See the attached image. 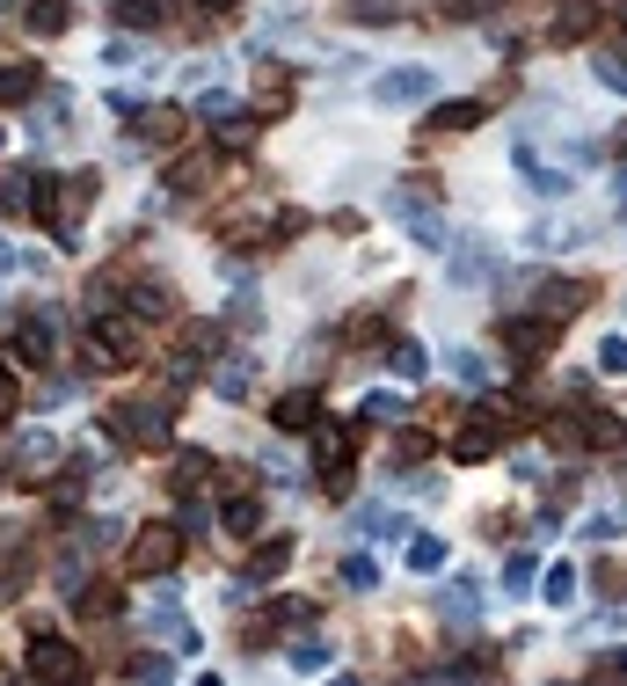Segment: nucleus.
I'll use <instances>...</instances> for the list:
<instances>
[{
	"mask_svg": "<svg viewBox=\"0 0 627 686\" xmlns=\"http://www.w3.org/2000/svg\"><path fill=\"white\" fill-rule=\"evenodd\" d=\"M95 197H103V176H95V168H73V176H37V183H30V219L52 234V242H73V227L95 212Z\"/></svg>",
	"mask_w": 627,
	"mask_h": 686,
	"instance_id": "nucleus-1",
	"label": "nucleus"
},
{
	"mask_svg": "<svg viewBox=\"0 0 627 686\" xmlns=\"http://www.w3.org/2000/svg\"><path fill=\"white\" fill-rule=\"evenodd\" d=\"M73 614H81V621H110V614H117V584H81V592H73Z\"/></svg>",
	"mask_w": 627,
	"mask_h": 686,
	"instance_id": "nucleus-32",
	"label": "nucleus"
},
{
	"mask_svg": "<svg viewBox=\"0 0 627 686\" xmlns=\"http://www.w3.org/2000/svg\"><path fill=\"white\" fill-rule=\"evenodd\" d=\"M8 351H16L22 366H59V321L44 315V307H22V315L8 321Z\"/></svg>",
	"mask_w": 627,
	"mask_h": 686,
	"instance_id": "nucleus-12",
	"label": "nucleus"
},
{
	"mask_svg": "<svg viewBox=\"0 0 627 686\" xmlns=\"http://www.w3.org/2000/svg\"><path fill=\"white\" fill-rule=\"evenodd\" d=\"M314 621V598H256L241 621H234V643L241 651H278L292 628H307Z\"/></svg>",
	"mask_w": 627,
	"mask_h": 686,
	"instance_id": "nucleus-5",
	"label": "nucleus"
},
{
	"mask_svg": "<svg viewBox=\"0 0 627 686\" xmlns=\"http://www.w3.org/2000/svg\"><path fill=\"white\" fill-rule=\"evenodd\" d=\"M358 417H372V423H401V402H394V395H366V402H358Z\"/></svg>",
	"mask_w": 627,
	"mask_h": 686,
	"instance_id": "nucleus-45",
	"label": "nucleus"
},
{
	"mask_svg": "<svg viewBox=\"0 0 627 686\" xmlns=\"http://www.w3.org/2000/svg\"><path fill=\"white\" fill-rule=\"evenodd\" d=\"M511 431H525V417L511 402H474L467 417L453 423V460L460 468H482V460H496L511 446Z\"/></svg>",
	"mask_w": 627,
	"mask_h": 686,
	"instance_id": "nucleus-3",
	"label": "nucleus"
},
{
	"mask_svg": "<svg viewBox=\"0 0 627 686\" xmlns=\"http://www.w3.org/2000/svg\"><path fill=\"white\" fill-rule=\"evenodd\" d=\"M358 439H366V423L358 417H314V431H307V446H314V468L321 475H336V468H350V453H358Z\"/></svg>",
	"mask_w": 627,
	"mask_h": 686,
	"instance_id": "nucleus-14",
	"label": "nucleus"
},
{
	"mask_svg": "<svg viewBox=\"0 0 627 686\" xmlns=\"http://www.w3.org/2000/svg\"><path fill=\"white\" fill-rule=\"evenodd\" d=\"M467 672H474V679H496L504 665H496V651H467L460 665H438V679H467Z\"/></svg>",
	"mask_w": 627,
	"mask_h": 686,
	"instance_id": "nucleus-34",
	"label": "nucleus"
},
{
	"mask_svg": "<svg viewBox=\"0 0 627 686\" xmlns=\"http://www.w3.org/2000/svg\"><path fill=\"white\" fill-rule=\"evenodd\" d=\"M124 672H132V679H168V657H161V651H146V657H132V665H124Z\"/></svg>",
	"mask_w": 627,
	"mask_h": 686,
	"instance_id": "nucleus-46",
	"label": "nucleus"
},
{
	"mask_svg": "<svg viewBox=\"0 0 627 686\" xmlns=\"http://www.w3.org/2000/svg\"><path fill=\"white\" fill-rule=\"evenodd\" d=\"M592 37H598V0H555L547 44H592Z\"/></svg>",
	"mask_w": 627,
	"mask_h": 686,
	"instance_id": "nucleus-21",
	"label": "nucleus"
},
{
	"mask_svg": "<svg viewBox=\"0 0 627 686\" xmlns=\"http://www.w3.org/2000/svg\"><path fill=\"white\" fill-rule=\"evenodd\" d=\"M343 16L350 22H401L409 8H401V0H343Z\"/></svg>",
	"mask_w": 627,
	"mask_h": 686,
	"instance_id": "nucleus-35",
	"label": "nucleus"
},
{
	"mask_svg": "<svg viewBox=\"0 0 627 686\" xmlns=\"http://www.w3.org/2000/svg\"><path fill=\"white\" fill-rule=\"evenodd\" d=\"M212 475H219V468H212V453L183 446V453H175V468H168V496H205Z\"/></svg>",
	"mask_w": 627,
	"mask_h": 686,
	"instance_id": "nucleus-23",
	"label": "nucleus"
},
{
	"mask_svg": "<svg viewBox=\"0 0 627 686\" xmlns=\"http://www.w3.org/2000/svg\"><path fill=\"white\" fill-rule=\"evenodd\" d=\"M285 665H292V672H329V643H292Z\"/></svg>",
	"mask_w": 627,
	"mask_h": 686,
	"instance_id": "nucleus-37",
	"label": "nucleus"
},
{
	"mask_svg": "<svg viewBox=\"0 0 627 686\" xmlns=\"http://www.w3.org/2000/svg\"><path fill=\"white\" fill-rule=\"evenodd\" d=\"M234 168V154L219 140H205V146H183V154L168 161V176H161V191L183 205V197H205V191H219V176Z\"/></svg>",
	"mask_w": 627,
	"mask_h": 686,
	"instance_id": "nucleus-6",
	"label": "nucleus"
},
{
	"mask_svg": "<svg viewBox=\"0 0 627 686\" xmlns=\"http://www.w3.org/2000/svg\"><path fill=\"white\" fill-rule=\"evenodd\" d=\"M212 358H227V329H219V321H205V315H191L183 329H175V372H168V380H175V388H191Z\"/></svg>",
	"mask_w": 627,
	"mask_h": 686,
	"instance_id": "nucleus-9",
	"label": "nucleus"
},
{
	"mask_svg": "<svg viewBox=\"0 0 627 686\" xmlns=\"http://www.w3.org/2000/svg\"><path fill=\"white\" fill-rule=\"evenodd\" d=\"M314 417H321V395H314V388L278 395V409H270V423H278L285 439H307V431H314Z\"/></svg>",
	"mask_w": 627,
	"mask_h": 686,
	"instance_id": "nucleus-24",
	"label": "nucleus"
},
{
	"mask_svg": "<svg viewBox=\"0 0 627 686\" xmlns=\"http://www.w3.org/2000/svg\"><path fill=\"white\" fill-rule=\"evenodd\" d=\"M423 453H431V439H423V431H401V439H394V468H417Z\"/></svg>",
	"mask_w": 627,
	"mask_h": 686,
	"instance_id": "nucleus-42",
	"label": "nucleus"
},
{
	"mask_svg": "<svg viewBox=\"0 0 627 686\" xmlns=\"http://www.w3.org/2000/svg\"><path fill=\"white\" fill-rule=\"evenodd\" d=\"M598 372H627V336H606V344H598Z\"/></svg>",
	"mask_w": 627,
	"mask_h": 686,
	"instance_id": "nucleus-47",
	"label": "nucleus"
},
{
	"mask_svg": "<svg viewBox=\"0 0 627 686\" xmlns=\"http://www.w3.org/2000/svg\"><path fill=\"white\" fill-rule=\"evenodd\" d=\"M584 679H627V651H606V657H592V672Z\"/></svg>",
	"mask_w": 627,
	"mask_h": 686,
	"instance_id": "nucleus-48",
	"label": "nucleus"
},
{
	"mask_svg": "<svg viewBox=\"0 0 627 686\" xmlns=\"http://www.w3.org/2000/svg\"><path fill=\"white\" fill-rule=\"evenodd\" d=\"M110 439L124 446V453H175V380L161 395H132V402L110 409Z\"/></svg>",
	"mask_w": 627,
	"mask_h": 686,
	"instance_id": "nucleus-2",
	"label": "nucleus"
},
{
	"mask_svg": "<svg viewBox=\"0 0 627 686\" xmlns=\"http://www.w3.org/2000/svg\"><path fill=\"white\" fill-rule=\"evenodd\" d=\"M16 417H22V380L0 366V423H16Z\"/></svg>",
	"mask_w": 627,
	"mask_h": 686,
	"instance_id": "nucleus-38",
	"label": "nucleus"
},
{
	"mask_svg": "<svg viewBox=\"0 0 627 686\" xmlns=\"http://www.w3.org/2000/svg\"><path fill=\"white\" fill-rule=\"evenodd\" d=\"M175 563H183V526H168V519H146L132 533V547H124V577H140V584L168 577Z\"/></svg>",
	"mask_w": 627,
	"mask_h": 686,
	"instance_id": "nucleus-8",
	"label": "nucleus"
},
{
	"mask_svg": "<svg viewBox=\"0 0 627 686\" xmlns=\"http://www.w3.org/2000/svg\"><path fill=\"white\" fill-rule=\"evenodd\" d=\"M22 22H30V37H66L73 30V0H30Z\"/></svg>",
	"mask_w": 627,
	"mask_h": 686,
	"instance_id": "nucleus-28",
	"label": "nucleus"
},
{
	"mask_svg": "<svg viewBox=\"0 0 627 686\" xmlns=\"http://www.w3.org/2000/svg\"><path fill=\"white\" fill-rule=\"evenodd\" d=\"M292 533H263L256 547H248V563H241V592H256V584H270V577H285V563H292Z\"/></svg>",
	"mask_w": 627,
	"mask_h": 686,
	"instance_id": "nucleus-19",
	"label": "nucleus"
},
{
	"mask_svg": "<svg viewBox=\"0 0 627 686\" xmlns=\"http://www.w3.org/2000/svg\"><path fill=\"white\" fill-rule=\"evenodd\" d=\"M30 679H88V665H81L73 643H59L52 628H37L30 635Z\"/></svg>",
	"mask_w": 627,
	"mask_h": 686,
	"instance_id": "nucleus-17",
	"label": "nucleus"
},
{
	"mask_svg": "<svg viewBox=\"0 0 627 686\" xmlns=\"http://www.w3.org/2000/svg\"><path fill=\"white\" fill-rule=\"evenodd\" d=\"M620 30H627V8H620Z\"/></svg>",
	"mask_w": 627,
	"mask_h": 686,
	"instance_id": "nucleus-51",
	"label": "nucleus"
},
{
	"mask_svg": "<svg viewBox=\"0 0 627 686\" xmlns=\"http://www.w3.org/2000/svg\"><path fill=\"white\" fill-rule=\"evenodd\" d=\"M423 95H431V73L423 66H401L387 81H372V103H423Z\"/></svg>",
	"mask_w": 627,
	"mask_h": 686,
	"instance_id": "nucleus-26",
	"label": "nucleus"
},
{
	"mask_svg": "<svg viewBox=\"0 0 627 686\" xmlns=\"http://www.w3.org/2000/svg\"><path fill=\"white\" fill-rule=\"evenodd\" d=\"M387 366H394V380H423V372H431V351H423L417 336H394V344H387Z\"/></svg>",
	"mask_w": 627,
	"mask_h": 686,
	"instance_id": "nucleus-29",
	"label": "nucleus"
},
{
	"mask_svg": "<svg viewBox=\"0 0 627 686\" xmlns=\"http://www.w3.org/2000/svg\"><path fill=\"white\" fill-rule=\"evenodd\" d=\"M445 555H453V547L438 541V533H409V577H438Z\"/></svg>",
	"mask_w": 627,
	"mask_h": 686,
	"instance_id": "nucleus-30",
	"label": "nucleus"
},
{
	"mask_svg": "<svg viewBox=\"0 0 627 686\" xmlns=\"http://www.w3.org/2000/svg\"><path fill=\"white\" fill-rule=\"evenodd\" d=\"M124 117V132L140 146H175V140H191V110L183 103H132V110H117Z\"/></svg>",
	"mask_w": 627,
	"mask_h": 686,
	"instance_id": "nucleus-11",
	"label": "nucleus"
},
{
	"mask_svg": "<svg viewBox=\"0 0 627 686\" xmlns=\"http://www.w3.org/2000/svg\"><path fill=\"white\" fill-rule=\"evenodd\" d=\"M140 351H146V344H140V321L110 315V307L88 321V336H81V366H88V372H132V366H140Z\"/></svg>",
	"mask_w": 627,
	"mask_h": 686,
	"instance_id": "nucleus-4",
	"label": "nucleus"
},
{
	"mask_svg": "<svg viewBox=\"0 0 627 686\" xmlns=\"http://www.w3.org/2000/svg\"><path fill=\"white\" fill-rule=\"evenodd\" d=\"M8 468H16L22 490H52V475L66 468V446H59L52 431H22L16 453H8Z\"/></svg>",
	"mask_w": 627,
	"mask_h": 686,
	"instance_id": "nucleus-10",
	"label": "nucleus"
},
{
	"mask_svg": "<svg viewBox=\"0 0 627 686\" xmlns=\"http://www.w3.org/2000/svg\"><path fill=\"white\" fill-rule=\"evenodd\" d=\"M248 380H256V366H248V358H212V388L227 395V402H241Z\"/></svg>",
	"mask_w": 627,
	"mask_h": 686,
	"instance_id": "nucleus-31",
	"label": "nucleus"
},
{
	"mask_svg": "<svg viewBox=\"0 0 627 686\" xmlns=\"http://www.w3.org/2000/svg\"><path fill=\"white\" fill-rule=\"evenodd\" d=\"M496 336L518 351V366H541V358L562 344V321H547L541 307H533V315H504V329H496Z\"/></svg>",
	"mask_w": 627,
	"mask_h": 686,
	"instance_id": "nucleus-15",
	"label": "nucleus"
},
{
	"mask_svg": "<svg viewBox=\"0 0 627 686\" xmlns=\"http://www.w3.org/2000/svg\"><path fill=\"white\" fill-rule=\"evenodd\" d=\"M219 526H227L234 541H256V533H263V490H248V482L234 475L227 496H219Z\"/></svg>",
	"mask_w": 627,
	"mask_h": 686,
	"instance_id": "nucleus-18",
	"label": "nucleus"
},
{
	"mask_svg": "<svg viewBox=\"0 0 627 686\" xmlns=\"http://www.w3.org/2000/svg\"><path fill=\"white\" fill-rule=\"evenodd\" d=\"M44 95V66L37 59H8L0 66V110H22V103H37Z\"/></svg>",
	"mask_w": 627,
	"mask_h": 686,
	"instance_id": "nucleus-22",
	"label": "nucleus"
},
{
	"mask_svg": "<svg viewBox=\"0 0 627 686\" xmlns=\"http://www.w3.org/2000/svg\"><path fill=\"white\" fill-rule=\"evenodd\" d=\"M592 584L613 598H627V563H592Z\"/></svg>",
	"mask_w": 627,
	"mask_h": 686,
	"instance_id": "nucleus-41",
	"label": "nucleus"
},
{
	"mask_svg": "<svg viewBox=\"0 0 627 686\" xmlns=\"http://www.w3.org/2000/svg\"><path fill=\"white\" fill-rule=\"evenodd\" d=\"M343 577L358 584V592H372V584H380V563H372V555H343Z\"/></svg>",
	"mask_w": 627,
	"mask_h": 686,
	"instance_id": "nucleus-43",
	"label": "nucleus"
},
{
	"mask_svg": "<svg viewBox=\"0 0 627 686\" xmlns=\"http://www.w3.org/2000/svg\"><path fill=\"white\" fill-rule=\"evenodd\" d=\"M0 264H16V248H0Z\"/></svg>",
	"mask_w": 627,
	"mask_h": 686,
	"instance_id": "nucleus-50",
	"label": "nucleus"
},
{
	"mask_svg": "<svg viewBox=\"0 0 627 686\" xmlns=\"http://www.w3.org/2000/svg\"><path fill=\"white\" fill-rule=\"evenodd\" d=\"M350 344H394V329H387L380 315H358L350 321Z\"/></svg>",
	"mask_w": 627,
	"mask_h": 686,
	"instance_id": "nucleus-40",
	"label": "nucleus"
},
{
	"mask_svg": "<svg viewBox=\"0 0 627 686\" xmlns=\"http://www.w3.org/2000/svg\"><path fill=\"white\" fill-rule=\"evenodd\" d=\"M197 16H241V0H191Z\"/></svg>",
	"mask_w": 627,
	"mask_h": 686,
	"instance_id": "nucleus-49",
	"label": "nucleus"
},
{
	"mask_svg": "<svg viewBox=\"0 0 627 686\" xmlns=\"http://www.w3.org/2000/svg\"><path fill=\"white\" fill-rule=\"evenodd\" d=\"M30 183L37 176H8V183H0V219H22V212H30Z\"/></svg>",
	"mask_w": 627,
	"mask_h": 686,
	"instance_id": "nucleus-36",
	"label": "nucleus"
},
{
	"mask_svg": "<svg viewBox=\"0 0 627 686\" xmlns=\"http://www.w3.org/2000/svg\"><path fill=\"white\" fill-rule=\"evenodd\" d=\"M533 570H541V563H533V547H518V555L504 563V584H511V592H525V584H533Z\"/></svg>",
	"mask_w": 627,
	"mask_h": 686,
	"instance_id": "nucleus-44",
	"label": "nucleus"
},
{
	"mask_svg": "<svg viewBox=\"0 0 627 686\" xmlns=\"http://www.w3.org/2000/svg\"><path fill=\"white\" fill-rule=\"evenodd\" d=\"M146 628H154L168 651H183V657L197 651V628H191V614H183V606H146Z\"/></svg>",
	"mask_w": 627,
	"mask_h": 686,
	"instance_id": "nucleus-25",
	"label": "nucleus"
},
{
	"mask_svg": "<svg viewBox=\"0 0 627 686\" xmlns=\"http://www.w3.org/2000/svg\"><path fill=\"white\" fill-rule=\"evenodd\" d=\"M592 299H598V278H547L541 293H533V307H541L547 321H562V329H569V321L584 315Z\"/></svg>",
	"mask_w": 627,
	"mask_h": 686,
	"instance_id": "nucleus-16",
	"label": "nucleus"
},
{
	"mask_svg": "<svg viewBox=\"0 0 627 686\" xmlns=\"http://www.w3.org/2000/svg\"><path fill=\"white\" fill-rule=\"evenodd\" d=\"M124 307H132V321H168L175 315V293H168V278L124 270Z\"/></svg>",
	"mask_w": 627,
	"mask_h": 686,
	"instance_id": "nucleus-20",
	"label": "nucleus"
},
{
	"mask_svg": "<svg viewBox=\"0 0 627 686\" xmlns=\"http://www.w3.org/2000/svg\"><path fill=\"white\" fill-rule=\"evenodd\" d=\"M496 8H511V0H438L431 16H438V22H489Z\"/></svg>",
	"mask_w": 627,
	"mask_h": 686,
	"instance_id": "nucleus-33",
	"label": "nucleus"
},
{
	"mask_svg": "<svg viewBox=\"0 0 627 686\" xmlns=\"http://www.w3.org/2000/svg\"><path fill=\"white\" fill-rule=\"evenodd\" d=\"M168 16H175L168 0H110V22L117 30H161Z\"/></svg>",
	"mask_w": 627,
	"mask_h": 686,
	"instance_id": "nucleus-27",
	"label": "nucleus"
},
{
	"mask_svg": "<svg viewBox=\"0 0 627 686\" xmlns=\"http://www.w3.org/2000/svg\"><path fill=\"white\" fill-rule=\"evenodd\" d=\"M541 584H547V598H555V606H569V598H576V570H569V563H555Z\"/></svg>",
	"mask_w": 627,
	"mask_h": 686,
	"instance_id": "nucleus-39",
	"label": "nucleus"
},
{
	"mask_svg": "<svg viewBox=\"0 0 627 686\" xmlns=\"http://www.w3.org/2000/svg\"><path fill=\"white\" fill-rule=\"evenodd\" d=\"M504 103H511V81H496V89H482V95H453V103H431V110H423V140H460V132L489 124Z\"/></svg>",
	"mask_w": 627,
	"mask_h": 686,
	"instance_id": "nucleus-7",
	"label": "nucleus"
},
{
	"mask_svg": "<svg viewBox=\"0 0 627 686\" xmlns=\"http://www.w3.org/2000/svg\"><path fill=\"white\" fill-rule=\"evenodd\" d=\"M292 103H299V73L292 66H256V81H248V117L278 124V117H292Z\"/></svg>",
	"mask_w": 627,
	"mask_h": 686,
	"instance_id": "nucleus-13",
	"label": "nucleus"
}]
</instances>
